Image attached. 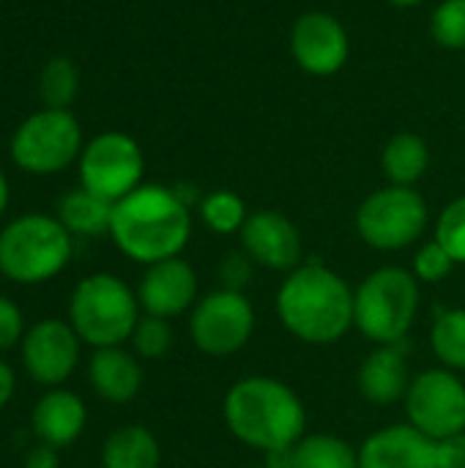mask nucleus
Returning <instances> with one entry per match:
<instances>
[{
  "mask_svg": "<svg viewBox=\"0 0 465 468\" xmlns=\"http://www.w3.org/2000/svg\"><path fill=\"white\" fill-rule=\"evenodd\" d=\"M197 291H200V282H197L192 263L178 255V258L151 263L145 269L137 285V302L145 315L170 321L184 313H192V307L197 304Z\"/></svg>",
  "mask_w": 465,
  "mask_h": 468,
  "instance_id": "obj_15",
  "label": "nucleus"
},
{
  "mask_svg": "<svg viewBox=\"0 0 465 468\" xmlns=\"http://www.w3.org/2000/svg\"><path fill=\"white\" fill-rule=\"evenodd\" d=\"M88 378H90L93 392L101 400L121 406L137 398L143 387V367L134 359V354H129L121 346L96 348L90 367H88Z\"/></svg>",
  "mask_w": 465,
  "mask_h": 468,
  "instance_id": "obj_19",
  "label": "nucleus"
},
{
  "mask_svg": "<svg viewBox=\"0 0 465 468\" xmlns=\"http://www.w3.org/2000/svg\"><path fill=\"white\" fill-rule=\"evenodd\" d=\"M386 3H392L397 8H414V5H422L425 0H386Z\"/></svg>",
  "mask_w": 465,
  "mask_h": 468,
  "instance_id": "obj_37",
  "label": "nucleus"
},
{
  "mask_svg": "<svg viewBox=\"0 0 465 468\" xmlns=\"http://www.w3.org/2000/svg\"><path fill=\"white\" fill-rule=\"evenodd\" d=\"M436 455L439 468H465V431L444 441H436Z\"/></svg>",
  "mask_w": 465,
  "mask_h": 468,
  "instance_id": "obj_33",
  "label": "nucleus"
},
{
  "mask_svg": "<svg viewBox=\"0 0 465 468\" xmlns=\"http://www.w3.org/2000/svg\"><path fill=\"white\" fill-rule=\"evenodd\" d=\"M14 389H16V378H14V370L0 359V409L14 398Z\"/></svg>",
  "mask_w": 465,
  "mask_h": 468,
  "instance_id": "obj_35",
  "label": "nucleus"
},
{
  "mask_svg": "<svg viewBox=\"0 0 465 468\" xmlns=\"http://www.w3.org/2000/svg\"><path fill=\"white\" fill-rule=\"evenodd\" d=\"M200 208V219L203 225L217 233V236H233V233H241L249 211H247V203L241 195L230 192V189H217V192H208L200 197L197 203Z\"/></svg>",
  "mask_w": 465,
  "mask_h": 468,
  "instance_id": "obj_26",
  "label": "nucleus"
},
{
  "mask_svg": "<svg viewBox=\"0 0 465 468\" xmlns=\"http://www.w3.org/2000/svg\"><path fill=\"white\" fill-rule=\"evenodd\" d=\"M132 346L140 359H162L173 348V326L164 318L143 315L132 332Z\"/></svg>",
  "mask_w": 465,
  "mask_h": 468,
  "instance_id": "obj_28",
  "label": "nucleus"
},
{
  "mask_svg": "<svg viewBox=\"0 0 465 468\" xmlns=\"http://www.w3.org/2000/svg\"><path fill=\"white\" fill-rule=\"evenodd\" d=\"M411 370H408V354L406 343L395 346H375L356 376L359 395L378 409H389L400 400H406V392L411 387Z\"/></svg>",
  "mask_w": 465,
  "mask_h": 468,
  "instance_id": "obj_17",
  "label": "nucleus"
},
{
  "mask_svg": "<svg viewBox=\"0 0 465 468\" xmlns=\"http://www.w3.org/2000/svg\"><path fill=\"white\" fill-rule=\"evenodd\" d=\"M85 420H88L85 403L74 392L58 387L49 389L30 414L33 433L41 439V444H49L55 450L74 444L85 431Z\"/></svg>",
  "mask_w": 465,
  "mask_h": 468,
  "instance_id": "obj_18",
  "label": "nucleus"
},
{
  "mask_svg": "<svg viewBox=\"0 0 465 468\" xmlns=\"http://www.w3.org/2000/svg\"><path fill=\"white\" fill-rule=\"evenodd\" d=\"M145 159L134 137L123 132H101L85 143L79 154V186L118 203L143 184Z\"/></svg>",
  "mask_w": 465,
  "mask_h": 468,
  "instance_id": "obj_11",
  "label": "nucleus"
},
{
  "mask_svg": "<svg viewBox=\"0 0 465 468\" xmlns=\"http://www.w3.org/2000/svg\"><path fill=\"white\" fill-rule=\"evenodd\" d=\"M112 206L115 203L88 192L85 186H77L58 200L55 217L71 236H101L110 233Z\"/></svg>",
  "mask_w": 465,
  "mask_h": 468,
  "instance_id": "obj_22",
  "label": "nucleus"
},
{
  "mask_svg": "<svg viewBox=\"0 0 465 468\" xmlns=\"http://www.w3.org/2000/svg\"><path fill=\"white\" fill-rule=\"evenodd\" d=\"M79 337L71 324L47 318L22 337V362L27 376L41 387H60L79 362Z\"/></svg>",
  "mask_w": 465,
  "mask_h": 468,
  "instance_id": "obj_13",
  "label": "nucleus"
},
{
  "mask_svg": "<svg viewBox=\"0 0 465 468\" xmlns=\"http://www.w3.org/2000/svg\"><path fill=\"white\" fill-rule=\"evenodd\" d=\"M79 93V69L71 58L55 55L38 74V96L49 110H69Z\"/></svg>",
  "mask_w": 465,
  "mask_h": 468,
  "instance_id": "obj_25",
  "label": "nucleus"
},
{
  "mask_svg": "<svg viewBox=\"0 0 465 468\" xmlns=\"http://www.w3.org/2000/svg\"><path fill=\"white\" fill-rule=\"evenodd\" d=\"M274 310L299 343L334 346L354 329V288L334 269L310 261L285 274Z\"/></svg>",
  "mask_w": 465,
  "mask_h": 468,
  "instance_id": "obj_2",
  "label": "nucleus"
},
{
  "mask_svg": "<svg viewBox=\"0 0 465 468\" xmlns=\"http://www.w3.org/2000/svg\"><path fill=\"white\" fill-rule=\"evenodd\" d=\"M110 236L134 263L178 258L192 239V211L175 186L140 184L112 206Z\"/></svg>",
  "mask_w": 465,
  "mask_h": 468,
  "instance_id": "obj_1",
  "label": "nucleus"
},
{
  "mask_svg": "<svg viewBox=\"0 0 465 468\" xmlns=\"http://www.w3.org/2000/svg\"><path fill=\"white\" fill-rule=\"evenodd\" d=\"M140 321L137 293L112 274H90L77 282L69 302V324L93 348H112L132 340Z\"/></svg>",
  "mask_w": 465,
  "mask_h": 468,
  "instance_id": "obj_6",
  "label": "nucleus"
},
{
  "mask_svg": "<svg viewBox=\"0 0 465 468\" xmlns=\"http://www.w3.org/2000/svg\"><path fill=\"white\" fill-rule=\"evenodd\" d=\"M217 280H219V288L244 293L252 285V280H255V263H252V258L244 250L227 252L219 261V266H217Z\"/></svg>",
  "mask_w": 465,
  "mask_h": 468,
  "instance_id": "obj_31",
  "label": "nucleus"
},
{
  "mask_svg": "<svg viewBox=\"0 0 465 468\" xmlns=\"http://www.w3.org/2000/svg\"><path fill=\"white\" fill-rule=\"evenodd\" d=\"M455 258L433 239V241H425L417 252H414V261H411V274L422 282V285H436V282H444L452 271H455Z\"/></svg>",
  "mask_w": 465,
  "mask_h": 468,
  "instance_id": "obj_29",
  "label": "nucleus"
},
{
  "mask_svg": "<svg viewBox=\"0 0 465 468\" xmlns=\"http://www.w3.org/2000/svg\"><path fill=\"white\" fill-rule=\"evenodd\" d=\"M419 280L400 266H381L354 288V326L373 346L406 343L417 324L422 291Z\"/></svg>",
  "mask_w": 465,
  "mask_h": 468,
  "instance_id": "obj_4",
  "label": "nucleus"
},
{
  "mask_svg": "<svg viewBox=\"0 0 465 468\" xmlns=\"http://www.w3.org/2000/svg\"><path fill=\"white\" fill-rule=\"evenodd\" d=\"M436 241L465 266V195L455 197L436 222Z\"/></svg>",
  "mask_w": 465,
  "mask_h": 468,
  "instance_id": "obj_30",
  "label": "nucleus"
},
{
  "mask_svg": "<svg viewBox=\"0 0 465 468\" xmlns=\"http://www.w3.org/2000/svg\"><path fill=\"white\" fill-rule=\"evenodd\" d=\"M71 261V233L49 214H22L0 230V274L19 285L58 277Z\"/></svg>",
  "mask_w": 465,
  "mask_h": 468,
  "instance_id": "obj_5",
  "label": "nucleus"
},
{
  "mask_svg": "<svg viewBox=\"0 0 465 468\" xmlns=\"http://www.w3.org/2000/svg\"><path fill=\"white\" fill-rule=\"evenodd\" d=\"M258 468H269V466H258Z\"/></svg>",
  "mask_w": 465,
  "mask_h": 468,
  "instance_id": "obj_38",
  "label": "nucleus"
},
{
  "mask_svg": "<svg viewBox=\"0 0 465 468\" xmlns=\"http://www.w3.org/2000/svg\"><path fill=\"white\" fill-rule=\"evenodd\" d=\"M255 332V307L238 291L217 288L197 299L189 313V337L206 356L238 354Z\"/></svg>",
  "mask_w": 465,
  "mask_h": 468,
  "instance_id": "obj_10",
  "label": "nucleus"
},
{
  "mask_svg": "<svg viewBox=\"0 0 465 468\" xmlns=\"http://www.w3.org/2000/svg\"><path fill=\"white\" fill-rule=\"evenodd\" d=\"M291 55L301 71L312 77H332L348 63V30L329 11H307L291 27Z\"/></svg>",
  "mask_w": 465,
  "mask_h": 468,
  "instance_id": "obj_12",
  "label": "nucleus"
},
{
  "mask_svg": "<svg viewBox=\"0 0 465 468\" xmlns=\"http://www.w3.org/2000/svg\"><path fill=\"white\" fill-rule=\"evenodd\" d=\"M403 403L406 422L433 441L465 431V384L455 370L430 367L417 373Z\"/></svg>",
  "mask_w": 465,
  "mask_h": 468,
  "instance_id": "obj_9",
  "label": "nucleus"
},
{
  "mask_svg": "<svg viewBox=\"0 0 465 468\" xmlns=\"http://www.w3.org/2000/svg\"><path fill=\"white\" fill-rule=\"evenodd\" d=\"M381 167L389 184L395 186H414L425 178L430 167V148L414 132L395 134L381 154Z\"/></svg>",
  "mask_w": 465,
  "mask_h": 468,
  "instance_id": "obj_21",
  "label": "nucleus"
},
{
  "mask_svg": "<svg viewBox=\"0 0 465 468\" xmlns=\"http://www.w3.org/2000/svg\"><path fill=\"white\" fill-rule=\"evenodd\" d=\"M293 468H359V450L332 433H310L293 447Z\"/></svg>",
  "mask_w": 465,
  "mask_h": 468,
  "instance_id": "obj_23",
  "label": "nucleus"
},
{
  "mask_svg": "<svg viewBox=\"0 0 465 468\" xmlns=\"http://www.w3.org/2000/svg\"><path fill=\"white\" fill-rule=\"evenodd\" d=\"M8 206V181H5V173L0 170V217Z\"/></svg>",
  "mask_w": 465,
  "mask_h": 468,
  "instance_id": "obj_36",
  "label": "nucleus"
},
{
  "mask_svg": "<svg viewBox=\"0 0 465 468\" xmlns=\"http://www.w3.org/2000/svg\"><path fill=\"white\" fill-rule=\"evenodd\" d=\"M222 417L233 439L263 455L296 447L307 436L301 398L274 376L238 378L225 395Z\"/></svg>",
  "mask_w": 465,
  "mask_h": 468,
  "instance_id": "obj_3",
  "label": "nucleus"
},
{
  "mask_svg": "<svg viewBox=\"0 0 465 468\" xmlns=\"http://www.w3.org/2000/svg\"><path fill=\"white\" fill-rule=\"evenodd\" d=\"M428 219L430 208L414 186L389 184L362 200L356 208V233L378 252H400L422 239Z\"/></svg>",
  "mask_w": 465,
  "mask_h": 468,
  "instance_id": "obj_8",
  "label": "nucleus"
},
{
  "mask_svg": "<svg viewBox=\"0 0 465 468\" xmlns=\"http://www.w3.org/2000/svg\"><path fill=\"white\" fill-rule=\"evenodd\" d=\"M82 126L71 110H36L11 134V162L30 176H52L79 162Z\"/></svg>",
  "mask_w": 465,
  "mask_h": 468,
  "instance_id": "obj_7",
  "label": "nucleus"
},
{
  "mask_svg": "<svg viewBox=\"0 0 465 468\" xmlns=\"http://www.w3.org/2000/svg\"><path fill=\"white\" fill-rule=\"evenodd\" d=\"M430 36L444 49H465V0H441L436 5Z\"/></svg>",
  "mask_w": 465,
  "mask_h": 468,
  "instance_id": "obj_27",
  "label": "nucleus"
},
{
  "mask_svg": "<svg viewBox=\"0 0 465 468\" xmlns=\"http://www.w3.org/2000/svg\"><path fill=\"white\" fill-rule=\"evenodd\" d=\"M241 250L252 258L255 266H263L269 271L291 274L301 266L304 244L299 228L280 211L263 208L247 217L241 233H238Z\"/></svg>",
  "mask_w": 465,
  "mask_h": 468,
  "instance_id": "obj_14",
  "label": "nucleus"
},
{
  "mask_svg": "<svg viewBox=\"0 0 465 468\" xmlns=\"http://www.w3.org/2000/svg\"><path fill=\"white\" fill-rule=\"evenodd\" d=\"M25 468H58V450L49 444L33 447L25 458Z\"/></svg>",
  "mask_w": 465,
  "mask_h": 468,
  "instance_id": "obj_34",
  "label": "nucleus"
},
{
  "mask_svg": "<svg viewBox=\"0 0 465 468\" xmlns=\"http://www.w3.org/2000/svg\"><path fill=\"white\" fill-rule=\"evenodd\" d=\"M22 337H25L22 310L11 299L0 296V354L11 351L16 343H22Z\"/></svg>",
  "mask_w": 465,
  "mask_h": 468,
  "instance_id": "obj_32",
  "label": "nucleus"
},
{
  "mask_svg": "<svg viewBox=\"0 0 465 468\" xmlns=\"http://www.w3.org/2000/svg\"><path fill=\"white\" fill-rule=\"evenodd\" d=\"M430 348L441 367L465 373V307L436 313L430 326Z\"/></svg>",
  "mask_w": 465,
  "mask_h": 468,
  "instance_id": "obj_24",
  "label": "nucleus"
},
{
  "mask_svg": "<svg viewBox=\"0 0 465 468\" xmlns=\"http://www.w3.org/2000/svg\"><path fill=\"white\" fill-rule=\"evenodd\" d=\"M159 441L143 425H126L110 433L101 447V468H159Z\"/></svg>",
  "mask_w": 465,
  "mask_h": 468,
  "instance_id": "obj_20",
  "label": "nucleus"
},
{
  "mask_svg": "<svg viewBox=\"0 0 465 468\" xmlns=\"http://www.w3.org/2000/svg\"><path fill=\"white\" fill-rule=\"evenodd\" d=\"M359 468H439L436 441L408 422L381 428L362 441Z\"/></svg>",
  "mask_w": 465,
  "mask_h": 468,
  "instance_id": "obj_16",
  "label": "nucleus"
}]
</instances>
